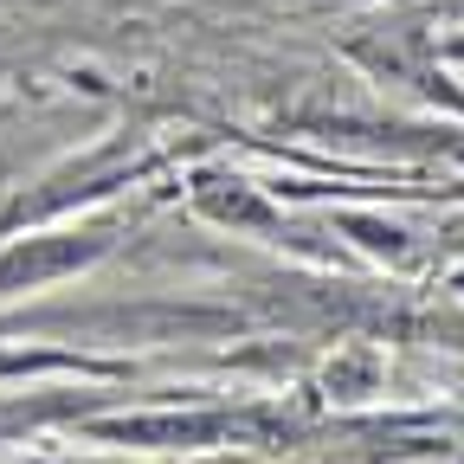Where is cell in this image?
Wrapping results in <instances>:
<instances>
[{
  "label": "cell",
  "instance_id": "1",
  "mask_svg": "<svg viewBox=\"0 0 464 464\" xmlns=\"http://www.w3.org/2000/svg\"><path fill=\"white\" fill-rule=\"evenodd\" d=\"M97 439H123V445H161V451H200V445H232V439H258L265 426L232 406H188V413H130V420H91Z\"/></svg>",
  "mask_w": 464,
  "mask_h": 464
},
{
  "label": "cell",
  "instance_id": "2",
  "mask_svg": "<svg viewBox=\"0 0 464 464\" xmlns=\"http://www.w3.org/2000/svg\"><path fill=\"white\" fill-rule=\"evenodd\" d=\"M103 246H110L103 232H45V239H14L7 252H0V297H7V290H39L52 277L78 271Z\"/></svg>",
  "mask_w": 464,
  "mask_h": 464
},
{
  "label": "cell",
  "instance_id": "3",
  "mask_svg": "<svg viewBox=\"0 0 464 464\" xmlns=\"http://www.w3.org/2000/svg\"><path fill=\"white\" fill-rule=\"evenodd\" d=\"M26 464H91V458H26Z\"/></svg>",
  "mask_w": 464,
  "mask_h": 464
},
{
  "label": "cell",
  "instance_id": "4",
  "mask_svg": "<svg viewBox=\"0 0 464 464\" xmlns=\"http://www.w3.org/2000/svg\"><path fill=\"white\" fill-rule=\"evenodd\" d=\"M451 52H458V58H464V39H451Z\"/></svg>",
  "mask_w": 464,
  "mask_h": 464
}]
</instances>
